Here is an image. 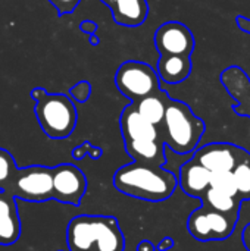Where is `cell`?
<instances>
[{
	"label": "cell",
	"mask_w": 250,
	"mask_h": 251,
	"mask_svg": "<svg viewBox=\"0 0 250 251\" xmlns=\"http://www.w3.org/2000/svg\"><path fill=\"white\" fill-rule=\"evenodd\" d=\"M97 24L94 22V21H90V19H87V21H83L81 24H80V29L83 31V32H85V34H88V35H93V34H96L97 32Z\"/></svg>",
	"instance_id": "cell-26"
},
{
	"label": "cell",
	"mask_w": 250,
	"mask_h": 251,
	"mask_svg": "<svg viewBox=\"0 0 250 251\" xmlns=\"http://www.w3.org/2000/svg\"><path fill=\"white\" fill-rule=\"evenodd\" d=\"M237 222V218L217 212L203 204L190 213L187 219V231L200 243L221 241L231 237Z\"/></svg>",
	"instance_id": "cell-7"
},
{
	"label": "cell",
	"mask_w": 250,
	"mask_h": 251,
	"mask_svg": "<svg viewBox=\"0 0 250 251\" xmlns=\"http://www.w3.org/2000/svg\"><path fill=\"white\" fill-rule=\"evenodd\" d=\"M21 237L16 197L0 190V246H12Z\"/></svg>",
	"instance_id": "cell-13"
},
{
	"label": "cell",
	"mask_w": 250,
	"mask_h": 251,
	"mask_svg": "<svg viewBox=\"0 0 250 251\" xmlns=\"http://www.w3.org/2000/svg\"><path fill=\"white\" fill-rule=\"evenodd\" d=\"M91 94V84L88 81H80L74 87L69 88V97L78 103H84L90 99Z\"/></svg>",
	"instance_id": "cell-24"
},
{
	"label": "cell",
	"mask_w": 250,
	"mask_h": 251,
	"mask_svg": "<svg viewBox=\"0 0 250 251\" xmlns=\"http://www.w3.org/2000/svg\"><path fill=\"white\" fill-rule=\"evenodd\" d=\"M153 41L161 54H178L192 57L196 47L192 29L178 21L162 24L155 32Z\"/></svg>",
	"instance_id": "cell-9"
},
{
	"label": "cell",
	"mask_w": 250,
	"mask_h": 251,
	"mask_svg": "<svg viewBox=\"0 0 250 251\" xmlns=\"http://www.w3.org/2000/svg\"><path fill=\"white\" fill-rule=\"evenodd\" d=\"M236 22H237V26H239L242 31H245V32L250 34V19L249 18L239 15V16L236 18Z\"/></svg>",
	"instance_id": "cell-28"
},
{
	"label": "cell",
	"mask_w": 250,
	"mask_h": 251,
	"mask_svg": "<svg viewBox=\"0 0 250 251\" xmlns=\"http://www.w3.org/2000/svg\"><path fill=\"white\" fill-rule=\"evenodd\" d=\"M174 247V240L171 237H165L159 241V244L156 246L158 251H168Z\"/></svg>",
	"instance_id": "cell-27"
},
{
	"label": "cell",
	"mask_w": 250,
	"mask_h": 251,
	"mask_svg": "<svg viewBox=\"0 0 250 251\" xmlns=\"http://www.w3.org/2000/svg\"><path fill=\"white\" fill-rule=\"evenodd\" d=\"M53 200L63 204L80 206L87 191V178L75 165H57L53 168Z\"/></svg>",
	"instance_id": "cell-8"
},
{
	"label": "cell",
	"mask_w": 250,
	"mask_h": 251,
	"mask_svg": "<svg viewBox=\"0 0 250 251\" xmlns=\"http://www.w3.org/2000/svg\"><path fill=\"white\" fill-rule=\"evenodd\" d=\"M211 187L215 188V190H220L222 193L237 196V185H236L233 172H227V171L225 172H212Z\"/></svg>",
	"instance_id": "cell-22"
},
{
	"label": "cell",
	"mask_w": 250,
	"mask_h": 251,
	"mask_svg": "<svg viewBox=\"0 0 250 251\" xmlns=\"http://www.w3.org/2000/svg\"><path fill=\"white\" fill-rule=\"evenodd\" d=\"M127 154L134 159V162L164 166L167 163L165 143L164 138L158 140H139V141H124Z\"/></svg>",
	"instance_id": "cell-14"
},
{
	"label": "cell",
	"mask_w": 250,
	"mask_h": 251,
	"mask_svg": "<svg viewBox=\"0 0 250 251\" xmlns=\"http://www.w3.org/2000/svg\"><path fill=\"white\" fill-rule=\"evenodd\" d=\"M211 176L212 172L192 157L180 168L178 185L186 196L202 200L211 188Z\"/></svg>",
	"instance_id": "cell-12"
},
{
	"label": "cell",
	"mask_w": 250,
	"mask_h": 251,
	"mask_svg": "<svg viewBox=\"0 0 250 251\" xmlns=\"http://www.w3.org/2000/svg\"><path fill=\"white\" fill-rule=\"evenodd\" d=\"M248 154L249 151L246 149L231 143H211L197 149L193 159L211 172H233Z\"/></svg>",
	"instance_id": "cell-10"
},
{
	"label": "cell",
	"mask_w": 250,
	"mask_h": 251,
	"mask_svg": "<svg viewBox=\"0 0 250 251\" xmlns=\"http://www.w3.org/2000/svg\"><path fill=\"white\" fill-rule=\"evenodd\" d=\"M69 251H124L125 237L113 216L80 215L66 229Z\"/></svg>",
	"instance_id": "cell-2"
},
{
	"label": "cell",
	"mask_w": 250,
	"mask_h": 251,
	"mask_svg": "<svg viewBox=\"0 0 250 251\" xmlns=\"http://www.w3.org/2000/svg\"><path fill=\"white\" fill-rule=\"evenodd\" d=\"M237 196L242 201L250 200V153L233 169Z\"/></svg>",
	"instance_id": "cell-20"
},
{
	"label": "cell",
	"mask_w": 250,
	"mask_h": 251,
	"mask_svg": "<svg viewBox=\"0 0 250 251\" xmlns=\"http://www.w3.org/2000/svg\"><path fill=\"white\" fill-rule=\"evenodd\" d=\"M90 44H91V46H99V44H100V38H99L96 34L90 35Z\"/></svg>",
	"instance_id": "cell-31"
},
{
	"label": "cell",
	"mask_w": 250,
	"mask_h": 251,
	"mask_svg": "<svg viewBox=\"0 0 250 251\" xmlns=\"http://www.w3.org/2000/svg\"><path fill=\"white\" fill-rule=\"evenodd\" d=\"M102 154H103V150H102L100 147L93 146V144L88 143V141H84L83 144H80L78 147H75V149L72 150V157L77 159V160H81V159H84L85 156H90L93 160H97V159L102 157Z\"/></svg>",
	"instance_id": "cell-23"
},
{
	"label": "cell",
	"mask_w": 250,
	"mask_h": 251,
	"mask_svg": "<svg viewBox=\"0 0 250 251\" xmlns=\"http://www.w3.org/2000/svg\"><path fill=\"white\" fill-rule=\"evenodd\" d=\"M221 82L228 91L237 90L243 93L234 97L240 103L239 107H234V112L237 115L248 116L250 119V103L246 99V96L250 97V78L246 75V72L239 66H230L221 74Z\"/></svg>",
	"instance_id": "cell-17"
},
{
	"label": "cell",
	"mask_w": 250,
	"mask_h": 251,
	"mask_svg": "<svg viewBox=\"0 0 250 251\" xmlns=\"http://www.w3.org/2000/svg\"><path fill=\"white\" fill-rule=\"evenodd\" d=\"M29 96L35 100V116L43 132L52 140L68 138L77 126V109L66 94H50L44 88H34Z\"/></svg>",
	"instance_id": "cell-4"
},
{
	"label": "cell",
	"mask_w": 250,
	"mask_h": 251,
	"mask_svg": "<svg viewBox=\"0 0 250 251\" xmlns=\"http://www.w3.org/2000/svg\"><path fill=\"white\" fill-rule=\"evenodd\" d=\"M202 203L217 212H221V213H225L228 216H233V218H237L240 216V204H242V200L237 197V196H231V194H227V193H222L220 190H215V188H209L205 194V197L202 199Z\"/></svg>",
	"instance_id": "cell-19"
},
{
	"label": "cell",
	"mask_w": 250,
	"mask_h": 251,
	"mask_svg": "<svg viewBox=\"0 0 250 251\" xmlns=\"http://www.w3.org/2000/svg\"><path fill=\"white\" fill-rule=\"evenodd\" d=\"M102 1H103L108 7H111V6L113 4V1H115V0H102Z\"/></svg>",
	"instance_id": "cell-32"
},
{
	"label": "cell",
	"mask_w": 250,
	"mask_h": 251,
	"mask_svg": "<svg viewBox=\"0 0 250 251\" xmlns=\"http://www.w3.org/2000/svg\"><path fill=\"white\" fill-rule=\"evenodd\" d=\"M242 241H243V246L246 251H250V224H248L242 232Z\"/></svg>",
	"instance_id": "cell-30"
},
{
	"label": "cell",
	"mask_w": 250,
	"mask_h": 251,
	"mask_svg": "<svg viewBox=\"0 0 250 251\" xmlns=\"http://www.w3.org/2000/svg\"><path fill=\"white\" fill-rule=\"evenodd\" d=\"M57 10V15L59 16H63V15H69L72 13L77 6L80 4L81 0H49Z\"/></svg>",
	"instance_id": "cell-25"
},
{
	"label": "cell",
	"mask_w": 250,
	"mask_h": 251,
	"mask_svg": "<svg viewBox=\"0 0 250 251\" xmlns=\"http://www.w3.org/2000/svg\"><path fill=\"white\" fill-rule=\"evenodd\" d=\"M206 131L205 121L194 115L189 104L169 97L161 134L165 146L177 154H189L197 146Z\"/></svg>",
	"instance_id": "cell-3"
},
{
	"label": "cell",
	"mask_w": 250,
	"mask_h": 251,
	"mask_svg": "<svg viewBox=\"0 0 250 251\" xmlns=\"http://www.w3.org/2000/svg\"><path fill=\"white\" fill-rule=\"evenodd\" d=\"M137 251H158V249L155 247V244L149 240H143L139 243L137 246Z\"/></svg>",
	"instance_id": "cell-29"
},
{
	"label": "cell",
	"mask_w": 250,
	"mask_h": 251,
	"mask_svg": "<svg viewBox=\"0 0 250 251\" xmlns=\"http://www.w3.org/2000/svg\"><path fill=\"white\" fill-rule=\"evenodd\" d=\"M168 100H169L168 93L161 90V91H158L152 96H147L133 104L136 106V109L139 110V113L143 118H146L155 126L161 128L164 124V119H165Z\"/></svg>",
	"instance_id": "cell-18"
},
{
	"label": "cell",
	"mask_w": 250,
	"mask_h": 251,
	"mask_svg": "<svg viewBox=\"0 0 250 251\" xmlns=\"http://www.w3.org/2000/svg\"><path fill=\"white\" fill-rule=\"evenodd\" d=\"M113 185L128 197L158 203L174 194L178 178L162 166L133 162L115 172Z\"/></svg>",
	"instance_id": "cell-1"
},
{
	"label": "cell",
	"mask_w": 250,
	"mask_h": 251,
	"mask_svg": "<svg viewBox=\"0 0 250 251\" xmlns=\"http://www.w3.org/2000/svg\"><path fill=\"white\" fill-rule=\"evenodd\" d=\"M16 171L18 168L13 156L7 150L0 149V190L9 191Z\"/></svg>",
	"instance_id": "cell-21"
},
{
	"label": "cell",
	"mask_w": 250,
	"mask_h": 251,
	"mask_svg": "<svg viewBox=\"0 0 250 251\" xmlns=\"http://www.w3.org/2000/svg\"><path fill=\"white\" fill-rule=\"evenodd\" d=\"M115 85L121 94L136 103L161 91V78L149 63L140 60L124 62L115 74Z\"/></svg>",
	"instance_id": "cell-5"
},
{
	"label": "cell",
	"mask_w": 250,
	"mask_h": 251,
	"mask_svg": "<svg viewBox=\"0 0 250 251\" xmlns=\"http://www.w3.org/2000/svg\"><path fill=\"white\" fill-rule=\"evenodd\" d=\"M119 126L124 141H139V140H158L162 138L161 128L150 124L143 118L136 106L128 104L119 118Z\"/></svg>",
	"instance_id": "cell-11"
},
{
	"label": "cell",
	"mask_w": 250,
	"mask_h": 251,
	"mask_svg": "<svg viewBox=\"0 0 250 251\" xmlns=\"http://www.w3.org/2000/svg\"><path fill=\"white\" fill-rule=\"evenodd\" d=\"M193 69L192 59L189 56L178 54H161L158 60V74L161 81L175 85L186 81Z\"/></svg>",
	"instance_id": "cell-16"
},
{
	"label": "cell",
	"mask_w": 250,
	"mask_h": 251,
	"mask_svg": "<svg viewBox=\"0 0 250 251\" xmlns=\"http://www.w3.org/2000/svg\"><path fill=\"white\" fill-rule=\"evenodd\" d=\"M7 193L34 203L53 200V168L34 165L18 169Z\"/></svg>",
	"instance_id": "cell-6"
},
{
	"label": "cell",
	"mask_w": 250,
	"mask_h": 251,
	"mask_svg": "<svg viewBox=\"0 0 250 251\" xmlns=\"http://www.w3.org/2000/svg\"><path fill=\"white\" fill-rule=\"evenodd\" d=\"M118 25L136 28L146 22L149 16L147 0H115L109 7Z\"/></svg>",
	"instance_id": "cell-15"
}]
</instances>
